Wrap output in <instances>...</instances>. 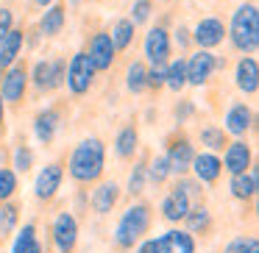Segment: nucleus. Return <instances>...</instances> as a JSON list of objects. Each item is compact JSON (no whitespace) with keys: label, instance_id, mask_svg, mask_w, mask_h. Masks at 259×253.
I'll return each instance as SVG.
<instances>
[{"label":"nucleus","instance_id":"obj_1","mask_svg":"<svg viewBox=\"0 0 259 253\" xmlns=\"http://www.w3.org/2000/svg\"><path fill=\"white\" fill-rule=\"evenodd\" d=\"M103 164H106V150H103V142L98 136L78 142L70 156V175L78 184H95L103 175Z\"/></svg>","mask_w":259,"mask_h":253},{"label":"nucleus","instance_id":"obj_2","mask_svg":"<svg viewBox=\"0 0 259 253\" xmlns=\"http://www.w3.org/2000/svg\"><path fill=\"white\" fill-rule=\"evenodd\" d=\"M151 206L148 203H134V206H128L123 212V217H120L117 223V231H114V245L120 247V250H131L134 247V242H140L142 236L148 234V228H151Z\"/></svg>","mask_w":259,"mask_h":253},{"label":"nucleus","instance_id":"obj_3","mask_svg":"<svg viewBox=\"0 0 259 253\" xmlns=\"http://www.w3.org/2000/svg\"><path fill=\"white\" fill-rule=\"evenodd\" d=\"M229 36H231V45L240 53H253L259 47V12L253 3L240 6L234 12Z\"/></svg>","mask_w":259,"mask_h":253},{"label":"nucleus","instance_id":"obj_4","mask_svg":"<svg viewBox=\"0 0 259 253\" xmlns=\"http://www.w3.org/2000/svg\"><path fill=\"white\" fill-rule=\"evenodd\" d=\"M95 73H98V70L92 67L90 56H87V53H75L73 62L67 64L64 81H67V86H70V92H73V95H87V92H90V86H92Z\"/></svg>","mask_w":259,"mask_h":253},{"label":"nucleus","instance_id":"obj_5","mask_svg":"<svg viewBox=\"0 0 259 253\" xmlns=\"http://www.w3.org/2000/svg\"><path fill=\"white\" fill-rule=\"evenodd\" d=\"M140 253H195V239L187 231H167L159 239H148Z\"/></svg>","mask_w":259,"mask_h":253},{"label":"nucleus","instance_id":"obj_6","mask_svg":"<svg viewBox=\"0 0 259 253\" xmlns=\"http://www.w3.org/2000/svg\"><path fill=\"white\" fill-rule=\"evenodd\" d=\"M6 78H3V86H0V95L3 100L12 103V106H20L25 100V89H28V70L25 64H12L6 67Z\"/></svg>","mask_w":259,"mask_h":253},{"label":"nucleus","instance_id":"obj_7","mask_svg":"<svg viewBox=\"0 0 259 253\" xmlns=\"http://www.w3.org/2000/svg\"><path fill=\"white\" fill-rule=\"evenodd\" d=\"M184 67H187V84L201 86V84H206V81L212 78V73H214V67H218V62H214L212 53L201 47L198 53H192V56L187 59Z\"/></svg>","mask_w":259,"mask_h":253},{"label":"nucleus","instance_id":"obj_8","mask_svg":"<svg viewBox=\"0 0 259 253\" xmlns=\"http://www.w3.org/2000/svg\"><path fill=\"white\" fill-rule=\"evenodd\" d=\"M53 242H56L59 253H75L78 245V223H75L73 214H59L56 223H53Z\"/></svg>","mask_w":259,"mask_h":253},{"label":"nucleus","instance_id":"obj_9","mask_svg":"<svg viewBox=\"0 0 259 253\" xmlns=\"http://www.w3.org/2000/svg\"><path fill=\"white\" fill-rule=\"evenodd\" d=\"M167 164H170V173H179V175H184L187 170H190V164H192V145H190V139L187 136H173V139L167 142Z\"/></svg>","mask_w":259,"mask_h":253},{"label":"nucleus","instance_id":"obj_10","mask_svg":"<svg viewBox=\"0 0 259 253\" xmlns=\"http://www.w3.org/2000/svg\"><path fill=\"white\" fill-rule=\"evenodd\" d=\"M145 56L148 62L156 67V64H167V56H170V36L167 31L162 28V25H156V28L148 31L145 36Z\"/></svg>","mask_w":259,"mask_h":253},{"label":"nucleus","instance_id":"obj_11","mask_svg":"<svg viewBox=\"0 0 259 253\" xmlns=\"http://www.w3.org/2000/svg\"><path fill=\"white\" fill-rule=\"evenodd\" d=\"M114 45H112V36L109 34H95L92 36V42H90V50H87V56H90V62H92V67L95 70H109L112 67V62H114Z\"/></svg>","mask_w":259,"mask_h":253},{"label":"nucleus","instance_id":"obj_12","mask_svg":"<svg viewBox=\"0 0 259 253\" xmlns=\"http://www.w3.org/2000/svg\"><path fill=\"white\" fill-rule=\"evenodd\" d=\"M192 39L198 42V47L209 50V47L220 45V42L226 39V28H223V23H220L218 17H206V20H201V23L195 25V34H192Z\"/></svg>","mask_w":259,"mask_h":253},{"label":"nucleus","instance_id":"obj_13","mask_svg":"<svg viewBox=\"0 0 259 253\" xmlns=\"http://www.w3.org/2000/svg\"><path fill=\"white\" fill-rule=\"evenodd\" d=\"M62 178H64L62 164L59 162L48 164V167L39 173V178H36V197H39V200H51V197L59 192V186H62Z\"/></svg>","mask_w":259,"mask_h":253},{"label":"nucleus","instance_id":"obj_14","mask_svg":"<svg viewBox=\"0 0 259 253\" xmlns=\"http://www.w3.org/2000/svg\"><path fill=\"white\" fill-rule=\"evenodd\" d=\"M190 206H192L190 195H187V192L181 189V186H176V189H170V192H167V197H164V203H162V214H164V220H170V223H179V220H184V217H187Z\"/></svg>","mask_w":259,"mask_h":253},{"label":"nucleus","instance_id":"obj_15","mask_svg":"<svg viewBox=\"0 0 259 253\" xmlns=\"http://www.w3.org/2000/svg\"><path fill=\"white\" fill-rule=\"evenodd\" d=\"M192 170H195V178L203 181V184H214L223 173V162L212 153H201V156H192Z\"/></svg>","mask_w":259,"mask_h":253},{"label":"nucleus","instance_id":"obj_16","mask_svg":"<svg viewBox=\"0 0 259 253\" xmlns=\"http://www.w3.org/2000/svg\"><path fill=\"white\" fill-rule=\"evenodd\" d=\"M223 167L229 170L231 175L245 173V170L251 167V147H248L245 142H229V145H226V162H223Z\"/></svg>","mask_w":259,"mask_h":253},{"label":"nucleus","instance_id":"obj_17","mask_svg":"<svg viewBox=\"0 0 259 253\" xmlns=\"http://www.w3.org/2000/svg\"><path fill=\"white\" fill-rule=\"evenodd\" d=\"M23 42H25L23 28H12L3 39H0V70L12 67V64L17 62L20 50H23Z\"/></svg>","mask_w":259,"mask_h":253},{"label":"nucleus","instance_id":"obj_18","mask_svg":"<svg viewBox=\"0 0 259 253\" xmlns=\"http://www.w3.org/2000/svg\"><path fill=\"white\" fill-rule=\"evenodd\" d=\"M59 123H62V114H59L56 109H45V112H39L36 120H34L36 139H39L42 145H51L53 136H56V131H59Z\"/></svg>","mask_w":259,"mask_h":253},{"label":"nucleus","instance_id":"obj_19","mask_svg":"<svg viewBox=\"0 0 259 253\" xmlns=\"http://www.w3.org/2000/svg\"><path fill=\"white\" fill-rule=\"evenodd\" d=\"M253 125V112L245 106V103H237V106L229 109V114H226V131L234 136H242L248 134Z\"/></svg>","mask_w":259,"mask_h":253},{"label":"nucleus","instance_id":"obj_20","mask_svg":"<svg viewBox=\"0 0 259 253\" xmlns=\"http://www.w3.org/2000/svg\"><path fill=\"white\" fill-rule=\"evenodd\" d=\"M237 86H240L245 95H253L259 89V64L253 56H245L237 64Z\"/></svg>","mask_w":259,"mask_h":253},{"label":"nucleus","instance_id":"obj_21","mask_svg":"<svg viewBox=\"0 0 259 253\" xmlns=\"http://www.w3.org/2000/svg\"><path fill=\"white\" fill-rule=\"evenodd\" d=\"M117 197H120V186L114 184V181H103V184L92 192L90 203L98 214H109L114 209V203H117Z\"/></svg>","mask_w":259,"mask_h":253},{"label":"nucleus","instance_id":"obj_22","mask_svg":"<svg viewBox=\"0 0 259 253\" xmlns=\"http://www.w3.org/2000/svg\"><path fill=\"white\" fill-rule=\"evenodd\" d=\"M259 189V173L256 170H245V173H237L231 178V195L237 200H251Z\"/></svg>","mask_w":259,"mask_h":253},{"label":"nucleus","instance_id":"obj_23","mask_svg":"<svg viewBox=\"0 0 259 253\" xmlns=\"http://www.w3.org/2000/svg\"><path fill=\"white\" fill-rule=\"evenodd\" d=\"M137 147H140V134H137V125H125V128L117 134L114 150H117L120 159H134Z\"/></svg>","mask_w":259,"mask_h":253},{"label":"nucleus","instance_id":"obj_24","mask_svg":"<svg viewBox=\"0 0 259 253\" xmlns=\"http://www.w3.org/2000/svg\"><path fill=\"white\" fill-rule=\"evenodd\" d=\"M62 28H64V6L56 3V6H51L45 14H42L39 31L45 36H56V34H62Z\"/></svg>","mask_w":259,"mask_h":253},{"label":"nucleus","instance_id":"obj_25","mask_svg":"<svg viewBox=\"0 0 259 253\" xmlns=\"http://www.w3.org/2000/svg\"><path fill=\"white\" fill-rule=\"evenodd\" d=\"M187 228H190V234H206L209 228H212V217H209V209L201 206L198 203L195 209L190 206V212H187Z\"/></svg>","mask_w":259,"mask_h":253},{"label":"nucleus","instance_id":"obj_26","mask_svg":"<svg viewBox=\"0 0 259 253\" xmlns=\"http://www.w3.org/2000/svg\"><path fill=\"white\" fill-rule=\"evenodd\" d=\"M12 253H45L39 245V239H36V225L34 223H28L23 228V234L17 236V242H14V247H12Z\"/></svg>","mask_w":259,"mask_h":253},{"label":"nucleus","instance_id":"obj_27","mask_svg":"<svg viewBox=\"0 0 259 253\" xmlns=\"http://www.w3.org/2000/svg\"><path fill=\"white\" fill-rule=\"evenodd\" d=\"M164 86H170L173 92H181L187 86V67H184V59H176L164 67Z\"/></svg>","mask_w":259,"mask_h":253},{"label":"nucleus","instance_id":"obj_28","mask_svg":"<svg viewBox=\"0 0 259 253\" xmlns=\"http://www.w3.org/2000/svg\"><path fill=\"white\" fill-rule=\"evenodd\" d=\"M134 28L137 25L131 23V20H117L114 23V28H112V45H114V50H125V47L131 45V39H134Z\"/></svg>","mask_w":259,"mask_h":253},{"label":"nucleus","instance_id":"obj_29","mask_svg":"<svg viewBox=\"0 0 259 253\" xmlns=\"http://www.w3.org/2000/svg\"><path fill=\"white\" fill-rule=\"evenodd\" d=\"M20 220V206L17 203H6V206H0V239H6L12 234V228L17 225Z\"/></svg>","mask_w":259,"mask_h":253},{"label":"nucleus","instance_id":"obj_30","mask_svg":"<svg viewBox=\"0 0 259 253\" xmlns=\"http://www.w3.org/2000/svg\"><path fill=\"white\" fill-rule=\"evenodd\" d=\"M145 73H148V70H145V64H142V62L131 64L128 73H125V86H128V92H134V95H137V92L148 89V86H145Z\"/></svg>","mask_w":259,"mask_h":253},{"label":"nucleus","instance_id":"obj_31","mask_svg":"<svg viewBox=\"0 0 259 253\" xmlns=\"http://www.w3.org/2000/svg\"><path fill=\"white\" fill-rule=\"evenodd\" d=\"M201 142L206 147H212V150H226V145H229L226 131L223 128H214V125H206V128L201 131Z\"/></svg>","mask_w":259,"mask_h":253},{"label":"nucleus","instance_id":"obj_32","mask_svg":"<svg viewBox=\"0 0 259 253\" xmlns=\"http://www.w3.org/2000/svg\"><path fill=\"white\" fill-rule=\"evenodd\" d=\"M145 184H148V156L142 159V162L134 167V173H131V178H128V195L131 197L140 195V192L145 189Z\"/></svg>","mask_w":259,"mask_h":253},{"label":"nucleus","instance_id":"obj_33","mask_svg":"<svg viewBox=\"0 0 259 253\" xmlns=\"http://www.w3.org/2000/svg\"><path fill=\"white\" fill-rule=\"evenodd\" d=\"M28 81H34V86L39 92H48V89H51V64H48V62H36L34 64V73H31Z\"/></svg>","mask_w":259,"mask_h":253},{"label":"nucleus","instance_id":"obj_34","mask_svg":"<svg viewBox=\"0 0 259 253\" xmlns=\"http://www.w3.org/2000/svg\"><path fill=\"white\" fill-rule=\"evenodd\" d=\"M170 175V164H167V156H156L153 162H148V178L153 184H162L164 178Z\"/></svg>","mask_w":259,"mask_h":253},{"label":"nucleus","instance_id":"obj_35","mask_svg":"<svg viewBox=\"0 0 259 253\" xmlns=\"http://www.w3.org/2000/svg\"><path fill=\"white\" fill-rule=\"evenodd\" d=\"M14 192H17V175L9 167H0V200H9Z\"/></svg>","mask_w":259,"mask_h":253},{"label":"nucleus","instance_id":"obj_36","mask_svg":"<svg viewBox=\"0 0 259 253\" xmlns=\"http://www.w3.org/2000/svg\"><path fill=\"white\" fill-rule=\"evenodd\" d=\"M226 253H259V239L256 236H240L226 247Z\"/></svg>","mask_w":259,"mask_h":253},{"label":"nucleus","instance_id":"obj_37","mask_svg":"<svg viewBox=\"0 0 259 253\" xmlns=\"http://www.w3.org/2000/svg\"><path fill=\"white\" fill-rule=\"evenodd\" d=\"M31 167H34V153L25 145H20L17 150H14V170H17V173H28Z\"/></svg>","mask_w":259,"mask_h":253},{"label":"nucleus","instance_id":"obj_38","mask_svg":"<svg viewBox=\"0 0 259 253\" xmlns=\"http://www.w3.org/2000/svg\"><path fill=\"white\" fill-rule=\"evenodd\" d=\"M151 9H153L151 0H137L134 9H131V17H128V20H131L134 25H142L148 17H151Z\"/></svg>","mask_w":259,"mask_h":253},{"label":"nucleus","instance_id":"obj_39","mask_svg":"<svg viewBox=\"0 0 259 253\" xmlns=\"http://www.w3.org/2000/svg\"><path fill=\"white\" fill-rule=\"evenodd\" d=\"M64 73H67V62L59 59V62L51 64V89H59L64 84Z\"/></svg>","mask_w":259,"mask_h":253},{"label":"nucleus","instance_id":"obj_40","mask_svg":"<svg viewBox=\"0 0 259 253\" xmlns=\"http://www.w3.org/2000/svg\"><path fill=\"white\" fill-rule=\"evenodd\" d=\"M12 31V12L9 9H0V39Z\"/></svg>","mask_w":259,"mask_h":253},{"label":"nucleus","instance_id":"obj_41","mask_svg":"<svg viewBox=\"0 0 259 253\" xmlns=\"http://www.w3.org/2000/svg\"><path fill=\"white\" fill-rule=\"evenodd\" d=\"M181 189L190 195V200H195V203H201V189H198V184H192V181H181Z\"/></svg>","mask_w":259,"mask_h":253},{"label":"nucleus","instance_id":"obj_42","mask_svg":"<svg viewBox=\"0 0 259 253\" xmlns=\"http://www.w3.org/2000/svg\"><path fill=\"white\" fill-rule=\"evenodd\" d=\"M190 112H192V106H190V103H187V100L181 103V109L176 106V117H179V123H184V117H187V114H190Z\"/></svg>","mask_w":259,"mask_h":253},{"label":"nucleus","instance_id":"obj_43","mask_svg":"<svg viewBox=\"0 0 259 253\" xmlns=\"http://www.w3.org/2000/svg\"><path fill=\"white\" fill-rule=\"evenodd\" d=\"M3 117H6V100H3V95H0V125H3Z\"/></svg>","mask_w":259,"mask_h":253},{"label":"nucleus","instance_id":"obj_44","mask_svg":"<svg viewBox=\"0 0 259 253\" xmlns=\"http://www.w3.org/2000/svg\"><path fill=\"white\" fill-rule=\"evenodd\" d=\"M34 3H36V6H39V9H45V6H51L53 0H34Z\"/></svg>","mask_w":259,"mask_h":253}]
</instances>
